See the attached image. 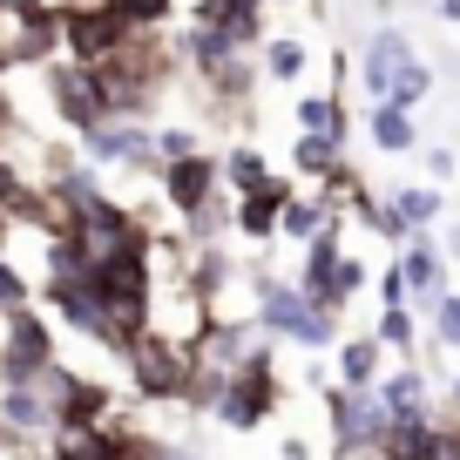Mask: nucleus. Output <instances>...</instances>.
<instances>
[{"instance_id":"nucleus-1","label":"nucleus","mask_w":460,"mask_h":460,"mask_svg":"<svg viewBox=\"0 0 460 460\" xmlns=\"http://www.w3.org/2000/svg\"><path fill=\"white\" fill-rule=\"evenodd\" d=\"M278 400H285V379H278V345L258 339V345L244 352V366L224 379V393H217L210 420H217L224 433H258L264 420L278 413Z\"/></svg>"},{"instance_id":"nucleus-2","label":"nucleus","mask_w":460,"mask_h":460,"mask_svg":"<svg viewBox=\"0 0 460 460\" xmlns=\"http://www.w3.org/2000/svg\"><path fill=\"white\" fill-rule=\"evenodd\" d=\"M122 373H129V386H136L143 406H190V373H197V359H190L183 345H170L163 332H143V339L122 352Z\"/></svg>"},{"instance_id":"nucleus-3","label":"nucleus","mask_w":460,"mask_h":460,"mask_svg":"<svg viewBox=\"0 0 460 460\" xmlns=\"http://www.w3.org/2000/svg\"><path fill=\"white\" fill-rule=\"evenodd\" d=\"M41 88H48V109H55V129H68L75 143H82L95 122H109V82H102V68H82V61H48Z\"/></svg>"},{"instance_id":"nucleus-4","label":"nucleus","mask_w":460,"mask_h":460,"mask_svg":"<svg viewBox=\"0 0 460 460\" xmlns=\"http://www.w3.org/2000/svg\"><path fill=\"white\" fill-rule=\"evenodd\" d=\"M75 156L88 163L95 176H156V129H143V122H95V129L82 136V149Z\"/></svg>"},{"instance_id":"nucleus-5","label":"nucleus","mask_w":460,"mask_h":460,"mask_svg":"<svg viewBox=\"0 0 460 460\" xmlns=\"http://www.w3.org/2000/svg\"><path fill=\"white\" fill-rule=\"evenodd\" d=\"M122 41H129V28H122V14H115L109 0H82V7H68V14H61V61L109 68Z\"/></svg>"},{"instance_id":"nucleus-6","label":"nucleus","mask_w":460,"mask_h":460,"mask_svg":"<svg viewBox=\"0 0 460 460\" xmlns=\"http://www.w3.org/2000/svg\"><path fill=\"white\" fill-rule=\"evenodd\" d=\"M149 183H156V197L170 203V217L176 224H190V217L203 210V203H217V197H230L224 190V176H217V156H183V163H163L156 176H149Z\"/></svg>"},{"instance_id":"nucleus-7","label":"nucleus","mask_w":460,"mask_h":460,"mask_svg":"<svg viewBox=\"0 0 460 460\" xmlns=\"http://www.w3.org/2000/svg\"><path fill=\"white\" fill-rule=\"evenodd\" d=\"M318 400H325V427H332V447H373L379 427H386V406H379V393H345V386H318Z\"/></svg>"},{"instance_id":"nucleus-8","label":"nucleus","mask_w":460,"mask_h":460,"mask_svg":"<svg viewBox=\"0 0 460 460\" xmlns=\"http://www.w3.org/2000/svg\"><path fill=\"white\" fill-rule=\"evenodd\" d=\"M41 312L61 318V332H82V339H109V312H102L95 285L88 278H41Z\"/></svg>"},{"instance_id":"nucleus-9","label":"nucleus","mask_w":460,"mask_h":460,"mask_svg":"<svg viewBox=\"0 0 460 460\" xmlns=\"http://www.w3.org/2000/svg\"><path fill=\"white\" fill-rule=\"evenodd\" d=\"M413 61H420L413 41H406L393 21H386V28H373V34H366V48H359V88H366V102H386V88L400 82Z\"/></svg>"},{"instance_id":"nucleus-10","label":"nucleus","mask_w":460,"mask_h":460,"mask_svg":"<svg viewBox=\"0 0 460 460\" xmlns=\"http://www.w3.org/2000/svg\"><path fill=\"white\" fill-rule=\"evenodd\" d=\"M291 197H298V190H291L285 176H271V183L251 190V197H230V230L251 237V244H278V217H285Z\"/></svg>"},{"instance_id":"nucleus-11","label":"nucleus","mask_w":460,"mask_h":460,"mask_svg":"<svg viewBox=\"0 0 460 460\" xmlns=\"http://www.w3.org/2000/svg\"><path fill=\"white\" fill-rule=\"evenodd\" d=\"M400 278H406V305H413L420 318H427V305L440 298V291H454L447 285V258H440V244H433V237H413V244L400 251Z\"/></svg>"},{"instance_id":"nucleus-12","label":"nucleus","mask_w":460,"mask_h":460,"mask_svg":"<svg viewBox=\"0 0 460 460\" xmlns=\"http://www.w3.org/2000/svg\"><path fill=\"white\" fill-rule=\"evenodd\" d=\"M109 420H115V386L75 373V386L55 400V427H109Z\"/></svg>"},{"instance_id":"nucleus-13","label":"nucleus","mask_w":460,"mask_h":460,"mask_svg":"<svg viewBox=\"0 0 460 460\" xmlns=\"http://www.w3.org/2000/svg\"><path fill=\"white\" fill-rule=\"evenodd\" d=\"M339 359H332V386H345V393H373L379 386V373H386V352H379V339L373 332H359V339H339L332 345Z\"/></svg>"},{"instance_id":"nucleus-14","label":"nucleus","mask_w":460,"mask_h":460,"mask_svg":"<svg viewBox=\"0 0 460 460\" xmlns=\"http://www.w3.org/2000/svg\"><path fill=\"white\" fill-rule=\"evenodd\" d=\"M197 21L217 34H230L237 48L264 41V0H197Z\"/></svg>"},{"instance_id":"nucleus-15","label":"nucleus","mask_w":460,"mask_h":460,"mask_svg":"<svg viewBox=\"0 0 460 460\" xmlns=\"http://www.w3.org/2000/svg\"><path fill=\"white\" fill-rule=\"evenodd\" d=\"M379 406H386V413H413V406H433V373L420 359H400V366H386V373H379Z\"/></svg>"},{"instance_id":"nucleus-16","label":"nucleus","mask_w":460,"mask_h":460,"mask_svg":"<svg viewBox=\"0 0 460 460\" xmlns=\"http://www.w3.org/2000/svg\"><path fill=\"white\" fill-rule=\"evenodd\" d=\"M291 115H298V136H332V143L352 136V115H345L339 88H305V95L291 102Z\"/></svg>"},{"instance_id":"nucleus-17","label":"nucleus","mask_w":460,"mask_h":460,"mask_svg":"<svg viewBox=\"0 0 460 460\" xmlns=\"http://www.w3.org/2000/svg\"><path fill=\"white\" fill-rule=\"evenodd\" d=\"M217 176H224L230 197H251V190H264L278 170H271V156H264L258 143H230L224 156H217Z\"/></svg>"},{"instance_id":"nucleus-18","label":"nucleus","mask_w":460,"mask_h":460,"mask_svg":"<svg viewBox=\"0 0 460 460\" xmlns=\"http://www.w3.org/2000/svg\"><path fill=\"white\" fill-rule=\"evenodd\" d=\"M386 203L406 217V230H413V237H433V230L447 224V197H440L433 183H400V190H386Z\"/></svg>"},{"instance_id":"nucleus-19","label":"nucleus","mask_w":460,"mask_h":460,"mask_svg":"<svg viewBox=\"0 0 460 460\" xmlns=\"http://www.w3.org/2000/svg\"><path fill=\"white\" fill-rule=\"evenodd\" d=\"M332 217H345V210H332V203L318 197V190H298V197L285 203V217H278V237L305 251V244H312V237H318V230L332 224Z\"/></svg>"},{"instance_id":"nucleus-20","label":"nucleus","mask_w":460,"mask_h":460,"mask_svg":"<svg viewBox=\"0 0 460 460\" xmlns=\"http://www.w3.org/2000/svg\"><path fill=\"white\" fill-rule=\"evenodd\" d=\"M305 68H312V48H305L298 34H264V41H258V75H264V82L291 88Z\"/></svg>"},{"instance_id":"nucleus-21","label":"nucleus","mask_w":460,"mask_h":460,"mask_svg":"<svg viewBox=\"0 0 460 460\" xmlns=\"http://www.w3.org/2000/svg\"><path fill=\"white\" fill-rule=\"evenodd\" d=\"M366 136H373L379 156H413V149H420V122H413V115H400V109H386V102L366 109Z\"/></svg>"},{"instance_id":"nucleus-22","label":"nucleus","mask_w":460,"mask_h":460,"mask_svg":"<svg viewBox=\"0 0 460 460\" xmlns=\"http://www.w3.org/2000/svg\"><path fill=\"white\" fill-rule=\"evenodd\" d=\"M373 339H379V352H393V359H413V352H420V312H413V305L379 312L373 318Z\"/></svg>"},{"instance_id":"nucleus-23","label":"nucleus","mask_w":460,"mask_h":460,"mask_svg":"<svg viewBox=\"0 0 460 460\" xmlns=\"http://www.w3.org/2000/svg\"><path fill=\"white\" fill-rule=\"evenodd\" d=\"M339 163H345V143H332V136H298V143H291V170L312 176V183H325Z\"/></svg>"},{"instance_id":"nucleus-24","label":"nucleus","mask_w":460,"mask_h":460,"mask_svg":"<svg viewBox=\"0 0 460 460\" xmlns=\"http://www.w3.org/2000/svg\"><path fill=\"white\" fill-rule=\"evenodd\" d=\"M109 7L122 14L129 34H156V28H170V14H176V0H109Z\"/></svg>"},{"instance_id":"nucleus-25","label":"nucleus","mask_w":460,"mask_h":460,"mask_svg":"<svg viewBox=\"0 0 460 460\" xmlns=\"http://www.w3.org/2000/svg\"><path fill=\"white\" fill-rule=\"evenodd\" d=\"M427 95H433V68H427V61H413V68H406L400 82L386 88V109L413 115V109H420V102H427Z\"/></svg>"},{"instance_id":"nucleus-26","label":"nucleus","mask_w":460,"mask_h":460,"mask_svg":"<svg viewBox=\"0 0 460 460\" xmlns=\"http://www.w3.org/2000/svg\"><path fill=\"white\" fill-rule=\"evenodd\" d=\"M427 332H433V345L460 352V291H440V298L427 305Z\"/></svg>"},{"instance_id":"nucleus-27","label":"nucleus","mask_w":460,"mask_h":460,"mask_svg":"<svg viewBox=\"0 0 460 460\" xmlns=\"http://www.w3.org/2000/svg\"><path fill=\"white\" fill-rule=\"evenodd\" d=\"M359 291H373V271H366V258H352V251H345V258L332 264V298L352 312V298H359Z\"/></svg>"},{"instance_id":"nucleus-28","label":"nucleus","mask_w":460,"mask_h":460,"mask_svg":"<svg viewBox=\"0 0 460 460\" xmlns=\"http://www.w3.org/2000/svg\"><path fill=\"white\" fill-rule=\"evenodd\" d=\"M183 156H197V129L190 122H163L156 129V170L163 163H183Z\"/></svg>"},{"instance_id":"nucleus-29","label":"nucleus","mask_w":460,"mask_h":460,"mask_svg":"<svg viewBox=\"0 0 460 460\" xmlns=\"http://www.w3.org/2000/svg\"><path fill=\"white\" fill-rule=\"evenodd\" d=\"M413 156H420V170H427V183H433V190H447V183H454V170H460V156H454L447 143H420Z\"/></svg>"},{"instance_id":"nucleus-30","label":"nucleus","mask_w":460,"mask_h":460,"mask_svg":"<svg viewBox=\"0 0 460 460\" xmlns=\"http://www.w3.org/2000/svg\"><path fill=\"white\" fill-rule=\"evenodd\" d=\"M21 305H34V285H28V278H21L7 258H0V318L21 312Z\"/></svg>"},{"instance_id":"nucleus-31","label":"nucleus","mask_w":460,"mask_h":460,"mask_svg":"<svg viewBox=\"0 0 460 460\" xmlns=\"http://www.w3.org/2000/svg\"><path fill=\"white\" fill-rule=\"evenodd\" d=\"M373 298H379V312H393V305H406V278H400V264H386V271L373 278Z\"/></svg>"},{"instance_id":"nucleus-32","label":"nucleus","mask_w":460,"mask_h":460,"mask_svg":"<svg viewBox=\"0 0 460 460\" xmlns=\"http://www.w3.org/2000/svg\"><path fill=\"white\" fill-rule=\"evenodd\" d=\"M433 413H440V420H460V373H447L440 386H433Z\"/></svg>"},{"instance_id":"nucleus-33","label":"nucleus","mask_w":460,"mask_h":460,"mask_svg":"<svg viewBox=\"0 0 460 460\" xmlns=\"http://www.w3.org/2000/svg\"><path fill=\"white\" fill-rule=\"evenodd\" d=\"M14 129H21V102H14V88L0 82V143H7Z\"/></svg>"},{"instance_id":"nucleus-34","label":"nucleus","mask_w":460,"mask_h":460,"mask_svg":"<svg viewBox=\"0 0 460 460\" xmlns=\"http://www.w3.org/2000/svg\"><path fill=\"white\" fill-rule=\"evenodd\" d=\"M433 244H440L447 264H460V224H440V237H433Z\"/></svg>"},{"instance_id":"nucleus-35","label":"nucleus","mask_w":460,"mask_h":460,"mask_svg":"<svg viewBox=\"0 0 460 460\" xmlns=\"http://www.w3.org/2000/svg\"><path fill=\"white\" fill-rule=\"evenodd\" d=\"M278 454H285V460H312V440H298V433H285V440H278Z\"/></svg>"},{"instance_id":"nucleus-36","label":"nucleus","mask_w":460,"mask_h":460,"mask_svg":"<svg viewBox=\"0 0 460 460\" xmlns=\"http://www.w3.org/2000/svg\"><path fill=\"white\" fill-rule=\"evenodd\" d=\"M433 14H440V21H454V28H460V0H433Z\"/></svg>"},{"instance_id":"nucleus-37","label":"nucleus","mask_w":460,"mask_h":460,"mask_svg":"<svg viewBox=\"0 0 460 460\" xmlns=\"http://www.w3.org/2000/svg\"><path fill=\"white\" fill-rule=\"evenodd\" d=\"M14 75V48H7V34H0V82Z\"/></svg>"},{"instance_id":"nucleus-38","label":"nucleus","mask_w":460,"mask_h":460,"mask_svg":"<svg viewBox=\"0 0 460 460\" xmlns=\"http://www.w3.org/2000/svg\"><path fill=\"white\" fill-rule=\"evenodd\" d=\"M0 251H7V217H0Z\"/></svg>"},{"instance_id":"nucleus-39","label":"nucleus","mask_w":460,"mask_h":460,"mask_svg":"<svg viewBox=\"0 0 460 460\" xmlns=\"http://www.w3.org/2000/svg\"><path fill=\"white\" fill-rule=\"evenodd\" d=\"M264 7H271V0H264ZM278 7H298V0H278Z\"/></svg>"}]
</instances>
